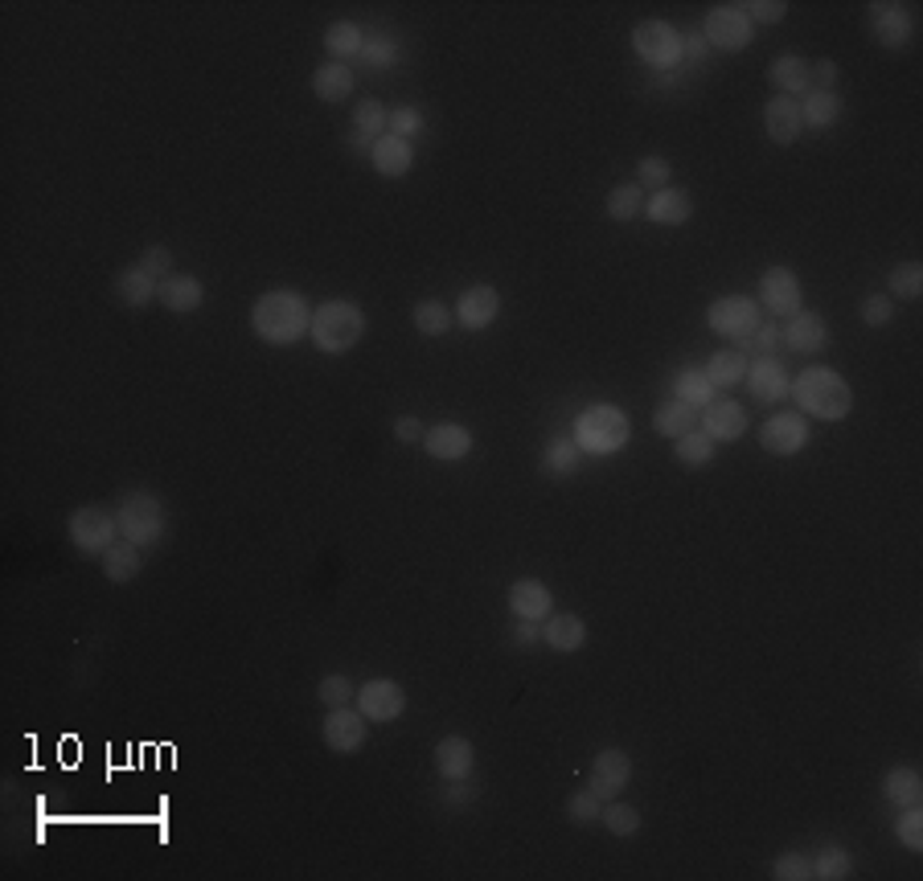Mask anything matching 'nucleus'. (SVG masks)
Returning a JSON list of instances; mask_svg holds the SVG:
<instances>
[{
    "instance_id": "nucleus-58",
    "label": "nucleus",
    "mask_w": 923,
    "mask_h": 881,
    "mask_svg": "<svg viewBox=\"0 0 923 881\" xmlns=\"http://www.w3.org/2000/svg\"><path fill=\"white\" fill-rule=\"evenodd\" d=\"M542 640V623H530V619H514V644L517 648H533Z\"/></svg>"
},
{
    "instance_id": "nucleus-50",
    "label": "nucleus",
    "mask_w": 923,
    "mask_h": 881,
    "mask_svg": "<svg viewBox=\"0 0 923 881\" xmlns=\"http://www.w3.org/2000/svg\"><path fill=\"white\" fill-rule=\"evenodd\" d=\"M772 878L776 881H809L813 878V857H804V852H780L776 857V866H772Z\"/></svg>"
},
{
    "instance_id": "nucleus-6",
    "label": "nucleus",
    "mask_w": 923,
    "mask_h": 881,
    "mask_svg": "<svg viewBox=\"0 0 923 881\" xmlns=\"http://www.w3.org/2000/svg\"><path fill=\"white\" fill-rule=\"evenodd\" d=\"M628 42H632V54H637L644 66H653V70H673V66H682V58H686L682 33L673 30L669 21H661V16L641 21Z\"/></svg>"
},
{
    "instance_id": "nucleus-35",
    "label": "nucleus",
    "mask_w": 923,
    "mask_h": 881,
    "mask_svg": "<svg viewBox=\"0 0 923 881\" xmlns=\"http://www.w3.org/2000/svg\"><path fill=\"white\" fill-rule=\"evenodd\" d=\"M157 279L153 275H144L140 267H124V271H120V275H115V295H120V300H124L127 308H148V304H153V300H157Z\"/></svg>"
},
{
    "instance_id": "nucleus-22",
    "label": "nucleus",
    "mask_w": 923,
    "mask_h": 881,
    "mask_svg": "<svg viewBox=\"0 0 923 881\" xmlns=\"http://www.w3.org/2000/svg\"><path fill=\"white\" fill-rule=\"evenodd\" d=\"M509 611L514 619H530V623H542V619L554 615V595L542 578H517L509 587Z\"/></svg>"
},
{
    "instance_id": "nucleus-56",
    "label": "nucleus",
    "mask_w": 923,
    "mask_h": 881,
    "mask_svg": "<svg viewBox=\"0 0 923 881\" xmlns=\"http://www.w3.org/2000/svg\"><path fill=\"white\" fill-rule=\"evenodd\" d=\"M743 9H747V16L759 21V25H780L784 16H788V4H784V0H752V4H743Z\"/></svg>"
},
{
    "instance_id": "nucleus-36",
    "label": "nucleus",
    "mask_w": 923,
    "mask_h": 881,
    "mask_svg": "<svg viewBox=\"0 0 923 881\" xmlns=\"http://www.w3.org/2000/svg\"><path fill=\"white\" fill-rule=\"evenodd\" d=\"M140 571H144V557H140V545L136 542H115L108 554H103V574H108V583H115V587L132 583Z\"/></svg>"
},
{
    "instance_id": "nucleus-11",
    "label": "nucleus",
    "mask_w": 923,
    "mask_h": 881,
    "mask_svg": "<svg viewBox=\"0 0 923 881\" xmlns=\"http://www.w3.org/2000/svg\"><path fill=\"white\" fill-rule=\"evenodd\" d=\"M866 21H870V33H875L878 46L887 49H908L911 37H915V13L899 0H875L866 4Z\"/></svg>"
},
{
    "instance_id": "nucleus-9",
    "label": "nucleus",
    "mask_w": 923,
    "mask_h": 881,
    "mask_svg": "<svg viewBox=\"0 0 923 881\" xmlns=\"http://www.w3.org/2000/svg\"><path fill=\"white\" fill-rule=\"evenodd\" d=\"M706 325H710V332H719L722 340H739L743 345L759 328V304H755L752 295H719L706 308Z\"/></svg>"
},
{
    "instance_id": "nucleus-34",
    "label": "nucleus",
    "mask_w": 923,
    "mask_h": 881,
    "mask_svg": "<svg viewBox=\"0 0 923 881\" xmlns=\"http://www.w3.org/2000/svg\"><path fill=\"white\" fill-rule=\"evenodd\" d=\"M325 49H329V63H349V58H361L365 49V30L358 21H333L325 30Z\"/></svg>"
},
{
    "instance_id": "nucleus-46",
    "label": "nucleus",
    "mask_w": 923,
    "mask_h": 881,
    "mask_svg": "<svg viewBox=\"0 0 923 881\" xmlns=\"http://www.w3.org/2000/svg\"><path fill=\"white\" fill-rule=\"evenodd\" d=\"M891 295L903 304H915L923 295V263H899L891 271Z\"/></svg>"
},
{
    "instance_id": "nucleus-55",
    "label": "nucleus",
    "mask_w": 923,
    "mask_h": 881,
    "mask_svg": "<svg viewBox=\"0 0 923 881\" xmlns=\"http://www.w3.org/2000/svg\"><path fill=\"white\" fill-rule=\"evenodd\" d=\"M743 345H752L759 357H776V349H780V325L776 320H759V328Z\"/></svg>"
},
{
    "instance_id": "nucleus-7",
    "label": "nucleus",
    "mask_w": 923,
    "mask_h": 881,
    "mask_svg": "<svg viewBox=\"0 0 923 881\" xmlns=\"http://www.w3.org/2000/svg\"><path fill=\"white\" fill-rule=\"evenodd\" d=\"M702 37H706V46L710 49H722V54H743L755 37V21L747 16L743 4H735V0H731V4H714L702 21Z\"/></svg>"
},
{
    "instance_id": "nucleus-49",
    "label": "nucleus",
    "mask_w": 923,
    "mask_h": 881,
    "mask_svg": "<svg viewBox=\"0 0 923 881\" xmlns=\"http://www.w3.org/2000/svg\"><path fill=\"white\" fill-rule=\"evenodd\" d=\"M423 132H427V115H423L415 103H403V108L391 111V136L415 139V136H423Z\"/></svg>"
},
{
    "instance_id": "nucleus-16",
    "label": "nucleus",
    "mask_w": 923,
    "mask_h": 881,
    "mask_svg": "<svg viewBox=\"0 0 923 881\" xmlns=\"http://www.w3.org/2000/svg\"><path fill=\"white\" fill-rule=\"evenodd\" d=\"M743 386L752 389L755 403L776 406V403H784V398L792 394V373L784 370L780 357H755L752 365H747V377H743Z\"/></svg>"
},
{
    "instance_id": "nucleus-8",
    "label": "nucleus",
    "mask_w": 923,
    "mask_h": 881,
    "mask_svg": "<svg viewBox=\"0 0 923 881\" xmlns=\"http://www.w3.org/2000/svg\"><path fill=\"white\" fill-rule=\"evenodd\" d=\"M66 533H70V545H75L79 554L103 557L111 545H115L120 521H115V512H108L103 505H82V509L70 512V526H66Z\"/></svg>"
},
{
    "instance_id": "nucleus-52",
    "label": "nucleus",
    "mask_w": 923,
    "mask_h": 881,
    "mask_svg": "<svg viewBox=\"0 0 923 881\" xmlns=\"http://www.w3.org/2000/svg\"><path fill=\"white\" fill-rule=\"evenodd\" d=\"M673 177V165L665 156H644L637 165V185L641 189H665V181Z\"/></svg>"
},
{
    "instance_id": "nucleus-17",
    "label": "nucleus",
    "mask_w": 923,
    "mask_h": 881,
    "mask_svg": "<svg viewBox=\"0 0 923 881\" xmlns=\"http://www.w3.org/2000/svg\"><path fill=\"white\" fill-rule=\"evenodd\" d=\"M632 783V758L620 750V746H608V750H599L592 763V791L595 800H620L624 795V788Z\"/></svg>"
},
{
    "instance_id": "nucleus-1",
    "label": "nucleus",
    "mask_w": 923,
    "mask_h": 881,
    "mask_svg": "<svg viewBox=\"0 0 923 881\" xmlns=\"http://www.w3.org/2000/svg\"><path fill=\"white\" fill-rule=\"evenodd\" d=\"M251 328L263 345H271V349H288V345H296V340L308 337V328H313V308H308V300L300 292H292V287H275V292L259 295L251 304Z\"/></svg>"
},
{
    "instance_id": "nucleus-13",
    "label": "nucleus",
    "mask_w": 923,
    "mask_h": 881,
    "mask_svg": "<svg viewBox=\"0 0 923 881\" xmlns=\"http://www.w3.org/2000/svg\"><path fill=\"white\" fill-rule=\"evenodd\" d=\"M353 701H358V710L365 713V722H378V726H386V722H394V718L407 713V689L391 677H374V680H365V685H358V697H353Z\"/></svg>"
},
{
    "instance_id": "nucleus-21",
    "label": "nucleus",
    "mask_w": 923,
    "mask_h": 881,
    "mask_svg": "<svg viewBox=\"0 0 923 881\" xmlns=\"http://www.w3.org/2000/svg\"><path fill=\"white\" fill-rule=\"evenodd\" d=\"M423 451L431 460H439V464H460V460H469L472 451V431L460 427V422H436L431 431L423 434Z\"/></svg>"
},
{
    "instance_id": "nucleus-57",
    "label": "nucleus",
    "mask_w": 923,
    "mask_h": 881,
    "mask_svg": "<svg viewBox=\"0 0 923 881\" xmlns=\"http://www.w3.org/2000/svg\"><path fill=\"white\" fill-rule=\"evenodd\" d=\"M472 795H476V791H472L469 779H443V788H439V800L448 807H469Z\"/></svg>"
},
{
    "instance_id": "nucleus-45",
    "label": "nucleus",
    "mask_w": 923,
    "mask_h": 881,
    "mask_svg": "<svg viewBox=\"0 0 923 881\" xmlns=\"http://www.w3.org/2000/svg\"><path fill=\"white\" fill-rule=\"evenodd\" d=\"M361 58H365L370 70H391V66L403 63V49L394 46L386 33H365V49H361Z\"/></svg>"
},
{
    "instance_id": "nucleus-4",
    "label": "nucleus",
    "mask_w": 923,
    "mask_h": 881,
    "mask_svg": "<svg viewBox=\"0 0 923 881\" xmlns=\"http://www.w3.org/2000/svg\"><path fill=\"white\" fill-rule=\"evenodd\" d=\"M361 337H365V312L353 300H325L320 308H313L308 340L325 357H345Z\"/></svg>"
},
{
    "instance_id": "nucleus-18",
    "label": "nucleus",
    "mask_w": 923,
    "mask_h": 881,
    "mask_svg": "<svg viewBox=\"0 0 923 881\" xmlns=\"http://www.w3.org/2000/svg\"><path fill=\"white\" fill-rule=\"evenodd\" d=\"M780 340H784V349L813 357V353H821V349L830 345V325H825V316H817V312L800 308V312H792V316L784 320Z\"/></svg>"
},
{
    "instance_id": "nucleus-15",
    "label": "nucleus",
    "mask_w": 923,
    "mask_h": 881,
    "mask_svg": "<svg viewBox=\"0 0 923 881\" xmlns=\"http://www.w3.org/2000/svg\"><path fill=\"white\" fill-rule=\"evenodd\" d=\"M452 312H455V325L464 328V332H485L502 316V292L488 287V283H472L469 292H460Z\"/></svg>"
},
{
    "instance_id": "nucleus-2",
    "label": "nucleus",
    "mask_w": 923,
    "mask_h": 881,
    "mask_svg": "<svg viewBox=\"0 0 923 881\" xmlns=\"http://www.w3.org/2000/svg\"><path fill=\"white\" fill-rule=\"evenodd\" d=\"M788 398L800 406V415L821 418V422H842L854 410V389L830 365H809L804 373H797Z\"/></svg>"
},
{
    "instance_id": "nucleus-25",
    "label": "nucleus",
    "mask_w": 923,
    "mask_h": 881,
    "mask_svg": "<svg viewBox=\"0 0 923 881\" xmlns=\"http://www.w3.org/2000/svg\"><path fill=\"white\" fill-rule=\"evenodd\" d=\"M542 644L559 656H571L587 644V623L575 611H554L550 619H542Z\"/></svg>"
},
{
    "instance_id": "nucleus-26",
    "label": "nucleus",
    "mask_w": 923,
    "mask_h": 881,
    "mask_svg": "<svg viewBox=\"0 0 923 881\" xmlns=\"http://www.w3.org/2000/svg\"><path fill=\"white\" fill-rule=\"evenodd\" d=\"M157 300L172 312V316H189V312H198L205 304V287H202V279L198 275H181V271H172L169 279H160Z\"/></svg>"
},
{
    "instance_id": "nucleus-48",
    "label": "nucleus",
    "mask_w": 923,
    "mask_h": 881,
    "mask_svg": "<svg viewBox=\"0 0 923 881\" xmlns=\"http://www.w3.org/2000/svg\"><path fill=\"white\" fill-rule=\"evenodd\" d=\"M316 697H320V705L337 710V705H349L358 697V685L345 677V673H329V677L316 685Z\"/></svg>"
},
{
    "instance_id": "nucleus-12",
    "label": "nucleus",
    "mask_w": 923,
    "mask_h": 881,
    "mask_svg": "<svg viewBox=\"0 0 923 881\" xmlns=\"http://www.w3.org/2000/svg\"><path fill=\"white\" fill-rule=\"evenodd\" d=\"M759 308L772 316V320H788L792 312H800L804 304V292H800V279L792 267H767L759 275Z\"/></svg>"
},
{
    "instance_id": "nucleus-31",
    "label": "nucleus",
    "mask_w": 923,
    "mask_h": 881,
    "mask_svg": "<svg viewBox=\"0 0 923 881\" xmlns=\"http://www.w3.org/2000/svg\"><path fill=\"white\" fill-rule=\"evenodd\" d=\"M842 94L837 91H804V99H800V124L813 127V132H830L837 120H842Z\"/></svg>"
},
{
    "instance_id": "nucleus-14",
    "label": "nucleus",
    "mask_w": 923,
    "mask_h": 881,
    "mask_svg": "<svg viewBox=\"0 0 923 881\" xmlns=\"http://www.w3.org/2000/svg\"><path fill=\"white\" fill-rule=\"evenodd\" d=\"M320 738H325V746H329L333 755H358L361 746H365V738H370L365 713L358 705H337V710L325 713Z\"/></svg>"
},
{
    "instance_id": "nucleus-27",
    "label": "nucleus",
    "mask_w": 923,
    "mask_h": 881,
    "mask_svg": "<svg viewBox=\"0 0 923 881\" xmlns=\"http://www.w3.org/2000/svg\"><path fill=\"white\" fill-rule=\"evenodd\" d=\"M391 132V111L382 108L378 99H361L353 108V124H349V144L353 148H374V139H382Z\"/></svg>"
},
{
    "instance_id": "nucleus-54",
    "label": "nucleus",
    "mask_w": 923,
    "mask_h": 881,
    "mask_svg": "<svg viewBox=\"0 0 923 881\" xmlns=\"http://www.w3.org/2000/svg\"><path fill=\"white\" fill-rule=\"evenodd\" d=\"M144 271V275H153L160 283V279L172 275V250L169 247H148L140 255V263H136Z\"/></svg>"
},
{
    "instance_id": "nucleus-51",
    "label": "nucleus",
    "mask_w": 923,
    "mask_h": 881,
    "mask_svg": "<svg viewBox=\"0 0 923 881\" xmlns=\"http://www.w3.org/2000/svg\"><path fill=\"white\" fill-rule=\"evenodd\" d=\"M599 807H604V800H595V791L587 788V791H575L571 800H566V820L571 824H595L599 820Z\"/></svg>"
},
{
    "instance_id": "nucleus-47",
    "label": "nucleus",
    "mask_w": 923,
    "mask_h": 881,
    "mask_svg": "<svg viewBox=\"0 0 923 881\" xmlns=\"http://www.w3.org/2000/svg\"><path fill=\"white\" fill-rule=\"evenodd\" d=\"M894 836L908 852H923V807H903L899 820H894Z\"/></svg>"
},
{
    "instance_id": "nucleus-3",
    "label": "nucleus",
    "mask_w": 923,
    "mask_h": 881,
    "mask_svg": "<svg viewBox=\"0 0 923 881\" xmlns=\"http://www.w3.org/2000/svg\"><path fill=\"white\" fill-rule=\"evenodd\" d=\"M571 439H575V448H579L583 455L608 460V455L628 448V439H632V418H628V410H620L616 403H595L575 415Z\"/></svg>"
},
{
    "instance_id": "nucleus-59",
    "label": "nucleus",
    "mask_w": 923,
    "mask_h": 881,
    "mask_svg": "<svg viewBox=\"0 0 923 881\" xmlns=\"http://www.w3.org/2000/svg\"><path fill=\"white\" fill-rule=\"evenodd\" d=\"M423 422L415 415H407V418H398V422H394V439H398V443H423Z\"/></svg>"
},
{
    "instance_id": "nucleus-37",
    "label": "nucleus",
    "mask_w": 923,
    "mask_h": 881,
    "mask_svg": "<svg viewBox=\"0 0 923 881\" xmlns=\"http://www.w3.org/2000/svg\"><path fill=\"white\" fill-rule=\"evenodd\" d=\"M698 427V410L686 403H677V398H665V403L653 410V431L665 434V439H682V434H689Z\"/></svg>"
},
{
    "instance_id": "nucleus-39",
    "label": "nucleus",
    "mask_w": 923,
    "mask_h": 881,
    "mask_svg": "<svg viewBox=\"0 0 923 881\" xmlns=\"http://www.w3.org/2000/svg\"><path fill=\"white\" fill-rule=\"evenodd\" d=\"M714 451H719V443H714L706 431H698V427H694L689 434H682V439H673V455H677V464L694 467V472L714 464Z\"/></svg>"
},
{
    "instance_id": "nucleus-5",
    "label": "nucleus",
    "mask_w": 923,
    "mask_h": 881,
    "mask_svg": "<svg viewBox=\"0 0 923 881\" xmlns=\"http://www.w3.org/2000/svg\"><path fill=\"white\" fill-rule=\"evenodd\" d=\"M115 521H120V538L124 542H136L144 550V545H157L160 538H165V526H169V517H165V505H160L157 493H127L120 505H115Z\"/></svg>"
},
{
    "instance_id": "nucleus-32",
    "label": "nucleus",
    "mask_w": 923,
    "mask_h": 881,
    "mask_svg": "<svg viewBox=\"0 0 923 881\" xmlns=\"http://www.w3.org/2000/svg\"><path fill=\"white\" fill-rule=\"evenodd\" d=\"M747 353L743 349H719V353H710V361H706V377H710V386L714 389H735L743 386V377H747Z\"/></svg>"
},
{
    "instance_id": "nucleus-42",
    "label": "nucleus",
    "mask_w": 923,
    "mask_h": 881,
    "mask_svg": "<svg viewBox=\"0 0 923 881\" xmlns=\"http://www.w3.org/2000/svg\"><path fill=\"white\" fill-rule=\"evenodd\" d=\"M583 464V451L575 448V439H550L542 448V472L550 476H575Z\"/></svg>"
},
{
    "instance_id": "nucleus-44",
    "label": "nucleus",
    "mask_w": 923,
    "mask_h": 881,
    "mask_svg": "<svg viewBox=\"0 0 923 881\" xmlns=\"http://www.w3.org/2000/svg\"><path fill=\"white\" fill-rule=\"evenodd\" d=\"M599 824H604L611 836H620V840H632V836L641 833V812H637L632 804L608 800V804L599 807Z\"/></svg>"
},
{
    "instance_id": "nucleus-61",
    "label": "nucleus",
    "mask_w": 923,
    "mask_h": 881,
    "mask_svg": "<svg viewBox=\"0 0 923 881\" xmlns=\"http://www.w3.org/2000/svg\"><path fill=\"white\" fill-rule=\"evenodd\" d=\"M682 46H686V58H694V63H702L706 58V37H702V30L698 33H689V37H682Z\"/></svg>"
},
{
    "instance_id": "nucleus-28",
    "label": "nucleus",
    "mask_w": 923,
    "mask_h": 881,
    "mask_svg": "<svg viewBox=\"0 0 923 881\" xmlns=\"http://www.w3.org/2000/svg\"><path fill=\"white\" fill-rule=\"evenodd\" d=\"M370 165H374L382 177H407L410 169H415V144L410 139H398V136H386L374 139V148H370Z\"/></svg>"
},
{
    "instance_id": "nucleus-10",
    "label": "nucleus",
    "mask_w": 923,
    "mask_h": 881,
    "mask_svg": "<svg viewBox=\"0 0 923 881\" xmlns=\"http://www.w3.org/2000/svg\"><path fill=\"white\" fill-rule=\"evenodd\" d=\"M759 448L767 455H780V460H792L800 451L809 448V418L800 410H776V415L764 418L759 427Z\"/></svg>"
},
{
    "instance_id": "nucleus-33",
    "label": "nucleus",
    "mask_w": 923,
    "mask_h": 881,
    "mask_svg": "<svg viewBox=\"0 0 923 881\" xmlns=\"http://www.w3.org/2000/svg\"><path fill=\"white\" fill-rule=\"evenodd\" d=\"M882 795L894 807H915L923 804V779L915 767H891L882 775Z\"/></svg>"
},
{
    "instance_id": "nucleus-43",
    "label": "nucleus",
    "mask_w": 923,
    "mask_h": 881,
    "mask_svg": "<svg viewBox=\"0 0 923 881\" xmlns=\"http://www.w3.org/2000/svg\"><path fill=\"white\" fill-rule=\"evenodd\" d=\"M604 210H608L611 222H632V217H641L644 214V189L637 185V181H624V185H616L608 193Z\"/></svg>"
},
{
    "instance_id": "nucleus-60",
    "label": "nucleus",
    "mask_w": 923,
    "mask_h": 881,
    "mask_svg": "<svg viewBox=\"0 0 923 881\" xmlns=\"http://www.w3.org/2000/svg\"><path fill=\"white\" fill-rule=\"evenodd\" d=\"M813 82H817V91H833V82H837V63H833V58L813 63Z\"/></svg>"
},
{
    "instance_id": "nucleus-41",
    "label": "nucleus",
    "mask_w": 923,
    "mask_h": 881,
    "mask_svg": "<svg viewBox=\"0 0 923 881\" xmlns=\"http://www.w3.org/2000/svg\"><path fill=\"white\" fill-rule=\"evenodd\" d=\"M410 320H415V328H419L423 337H443L455 325V312L443 300H419L410 308Z\"/></svg>"
},
{
    "instance_id": "nucleus-53",
    "label": "nucleus",
    "mask_w": 923,
    "mask_h": 881,
    "mask_svg": "<svg viewBox=\"0 0 923 881\" xmlns=\"http://www.w3.org/2000/svg\"><path fill=\"white\" fill-rule=\"evenodd\" d=\"M891 316H894L891 295H866V300H862V325L882 328V325H891Z\"/></svg>"
},
{
    "instance_id": "nucleus-24",
    "label": "nucleus",
    "mask_w": 923,
    "mask_h": 881,
    "mask_svg": "<svg viewBox=\"0 0 923 881\" xmlns=\"http://www.w3.org/2000/svg\"><path fill=\"white\" fill-rule=\"evenodd\" d=\"M767 82L776 87V94L800 99L804 91H813V63L800 54H780L776 63L767 66Z\"/></svg>"
},
{
    "instance_id": "nucleus-40",
    "label": "nucleus",
    "mask_w": 923,
    "mask_h": 881,
    "mask_svg": "<svg viewBox=\"0 0 923 881\" xmlns=\"http://www.w3.org/2000/svg\"><path fill=\"white\" fill-rule=\"evenodd\" d=\"M854 873V852L837 845V840H825L821 852L813 857V878L817 881H845Z\"/></svg>"
},
{
    "instance_id": "nucleus-20",
    "label": "nucleus",
    "mask_w": 923,
    "mask_h": 881,
    "mask_svg": "<svg viewBox=\"0 0 923 881\" xmlns=\"http://www.w3.org/2000/svg\"><path fill=\"white\" fill-rule=\"evenodd\" d=\"M764 132L772 144H780V148H792L800 139V132H804V124H800V99H788V94H772L764 103Z\"/></svg>"
},
{
    "instance_id": "nucleus-30",
    "label": "nucleus",
    "mask_w": 923,
    "mask_h": 881,
    "mask_svg": "<svg viewBox=\"0 0 923 881\" xmlns=\"http://www.w3.org/2000/svg\"><path fill=\"white\" fill-rule=\"evenodd\" d=\"M358 87V75L349 63H325L313 70V94L320 103H345Z\"/></svg>"
},
{
    "instance_id": "nucleus-29",
    "label": "nucleus",
    "mask_w": 923,
    "mask_h": 881,
    "mask_svg": "<svg viewBox=\"0 0 923 881\" xmlns=\"http://www.w3.org/2000/svg\"><path fill=\"white\" fill-rule=\"evenodd\" d=\"M476 767V750L464 734H443L436 743V771L439 779H469Z\"/></svg>"
},
{
    "instance_id": "nucleus-19",
    "label": "nucleus",
    "mask_w": 923,
    "mask_h": 881,
    "mask_svg": "<svg viewBox=\"0 0 923 881\" xmlns=\"http://www.w3.org/2000/svg\"><path fill=\"white\" fill-rule=\"evenodd\" d=\"M698 431H706L714 443H735L747 434V410L735 403V398H714L710 406L698 410Z\"/></svg>"
},
{
    "instance_id": "nucleus-38",
    "label": "nucleus",
    "mask_w": 923,
    "mask_h": 881,
    "mask_svg": "<svg viewBox=\"0 0 923 881\" xmlns=\"http://www.w3.org/2000/svg\"><path fill=\"white\" fill-rule=\"evenodd\" d=\"M673 398L694 406V410H702V406H710L719 398V389L710 386V377L702 370L689 365V370H677V377H673Z\"/></svg>"
},
{
    "instance_id": "nucleus-23",
    "label": "nucleus",
    "mask_w": 923,
    "mask_h": 881,
    "mask_svg": "<svg viewBox=\"0 0 923 881\" xmlns=\"http://www.w3.org/2000/svg\"><path fill=\"white\" fill-rule=\"evenodd\" d=\"M644 217L653 226H686L694 217V197L677 185L653 189V197H644Z\"/></svg>"
}]
</instances>
